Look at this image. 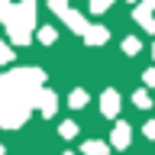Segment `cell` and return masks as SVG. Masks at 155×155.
<instances>
[{"mask_svg":"<svg viewBox=\"0 0 155 155\" xmlns=\"http://www.w3.org/2000/svg\"><path fill=\"white\" fill-rule=\"evenodd\" d=\"M42 81H45L42 68H16L10 74H0V107L32 110V100L42 91Z\"/></svg>","mask_w":155,"mask_h":155,"instance_id":"6da1fadb","label":"cell"},{"mask_svg":"<svg viewBox=\"0 0 155 155\" xmlns=\"http://www.w3.org/2000/svg\"><path fill=\"white\" fill-rule=\"evenodd\" d=\"M36 0H23V3H13V13H10L7 23V36L10 45H29L32 42V29H36Z\"/></svg>","mask_w":155,"mask_h":155,"instance_id":"7a4b0ae2","label":"cell"},{"mask_svg":"<svg viewBox=\"0 0 155 155\" xmlns=\"http://www.w3.org/2000/svg\"><path fill=\"white\" fill-rule=\"evenodd\" d=\"M29 113L32 110H26V107H0V126L3 129H16V126H23L29 120Z\"/></svg>","mask_w":155,"mask_h":155,"instance_id":"3957f363","label":"cell"},{"mask_svg":"<svg viewBox=\"0 0 155 155\" xmlns=\"http://www.w3.org/2000/svg\"><path fill=\"white\" fill-rule=\"evenodd\" d=\"M32 107H39V113L42 116H55V110H58V97H55V91H39L36 94V100H32Z\"/></svg>","mask_w":155,"mask_h":155,"instance_id":"277c9868","label":"cell"},{"mask_svg":"<svg viewBox=\"0 0 155 155\" xmlns=\"http://www.w3.org/2000/svg\"><path fill=\"white\" fill-rule=\"evenodd\" d=\"M129 142H133L129 123H116L113 126V136H110V145H113V149H129Z\"/></svg>","mask_w":155,"mask_h":155,"instance_id":"5b68a950","label":"cell"},{"mask_svg":"<svg viewBox=\"0 0 155 155\" xmlns=\"http://www.w3.org/2000/svg\"><path fill=\"white\" fill-rule=\"evenodd\" d=\"M120 104H123V100H120V94H116L113 87H107L104 94H100V110H104V116H116L120 113Z\"/></svg>","mask_w":155,"mask_h":155,"instance_id":"8992f818","label":"cell"},{"mask_svg":"<svg viewBox=\"0 0 155 155\" xmlns=\"http://www.w3.org/2000/svg\"><path fill=\"white\" fill-rule=\"evenodd\" d=\"M107 39H110V29H107V26H97V23H91L87 32H84V42H87V45H104Z\"/></svg>","mask_w":155,"mask_h":155,"instance_id":"52a82bcc","label":"cell"},{"mask_svg":"<svg viewBox=\"0 0 155 155\" xmlns=\"http://www.w3.org/2000/svg\"><path fill=\"white\" fill-rule=\"evenodd\" d=\"M133 16H136V23L145 29V32H155V19H152V10H145V7H136L133 10Z\"/></svg>","mask_w":155,"mask_h":155,"instance_id":"ba28073f","label":"cell"},{"mask_svg":"<svg viewBox=\"0 0 155 155\" xmlns=\"http://www.w3.org/2000/svg\"><path fill=\"white\" fill-rule=\"evenodd\" d=\"M65 23H68V29H74V32H81V36H84V32H87V26H91V23H87V19L81 16V13H78V10H68V16H65Z\"/></svg>","mask_w":155,"mask_h":155,"instance_id":"9c48e42d","label":"cell"},{"mask_svg":"<svg viewBox=\"0 0 155 155\" xmlns=\"http://www.w3.org/2000/svg\"><path fill=\"white\" fill-rule=\"evenodd\" d=\"M81 152H84V155H107V152H110V145L100 142V139H87V142L81 145Z\"/></svg>","mask_w":155,"mask_h":155,"instance_id":"30bf717a","label":"cell"},{"mask_svg":"<svg viewBox=\"0 0 155 155\" xmlns=\"http://www.w3.org/2000/svg\"><path fill=\"white\" fill-rule=\"evenodd\" d=\"M68 104L74 107V110H81V107H87V94L81 91V87H74V91H71V97H68Z\"/></svg>","mask_w":155,"mask_h":155,"instance_id":"8fae6325","label":"cell"},{"mask_svg":"<svg viewBox=\"0 0 155 155\" xmlns=\"http://www.w3.org/2000/svg\"><path fill=\"white\" fill-rule=\"evenodd\" d=\"M36 36H39V42H42V45H52V42L58 39V32H55L52 26H42V29L36 32Z\"/></svg>","mask_w":155,"mask_h":155,"instance_id":"7c38bea8","label":"cell"},{"mask_svg":"<svg viewBox=\"0 0 155 155\" xmlns=\"http://www.w3.org/2000/svg\"><path fill=\"white\" fill-rule=\"evenodd\" d=\"M139 48H142V42H139L136 36H126L123 39V52H126V55H139Z\"/></svg>","mask_w":155,"mask_h":155,"instance_id":"4fadbf2b","label":"cell"},{"mask_svg":"<svg viewBox=\"0 0 155 155\" xmlns=\"http://www.w3.org/2000/svg\"><path fill=\"white\" fill-rule=\"evenodd\" d=\"M133 104L139 107V110H149V107H152V97H149V91H136V94H133Z\"/></svg>","mask_w":155,"mask_h":155,"instance_id":"5bb4252c","label":"cell"},{"mask_svg":"<svg viewBox=\"0 0 155 155\" xmlns=\"http://www.w3.org/2000/svg\"><path fill=\"white\" fill-rule=\"evenodd\" d=\"M58 133H61V139H74V136H78V123H71V120H65V123L58 126Z\"/></svg>","mask_w":155,"mask_h":155,"instance_id":"9a60e30c","label":"cell"},{"mask_svg":"<svg viewBox=\"0 0 155 155\" xmlns=\"http://www.w3.org/2000/svg\"><path fill=\"white\" fill-rule=\"evenodd\" d=\"M10 61H13V45L0 39V65H10Z\"/></svg>","mask_w":155,"mask_h":155,"instance_id":"2e32d148","label":"cell"},{"mask_svg":"<svg viewBox=\"0 0 155 155\" xmlns=\"http://www.w3.org/2000/svg\"><path fill=\"white\" fill-rule=\"evenodd\" d=\"M48 7H52V13H58L61 19H65L68 10H71V7H68V0H48Z\"/></svg>","mask_w":155,"mask_h":155,"instance_id":"e0dca14e","label":"cell"},{"mask_svg":"<svg viewBox=\"0 0 155 155\" xmlns=\"http://www.w3.org/2000/svg\"><path fill=\"white\" fill-rule=\"evenodd\" d=\"M10 13H13V0H0V23L3 26L10 23Z\"/></svg>","mask_w":155,"mask_h":155,"instance_id":"ac0fdd59","label":"cell"},{"mask_svg":"<svg viewBox=\"0 0 155 155\" xmlns=\"http://www.w3.org/2000/svg\"><path fill=\"white\" fill-rule=\"evenodd\" d=\"M113 7V0H91V13H104Z\"/></svg>","mask_w":155,"mask_h":155,"instance_id":"d6986e66","label":"cell"},{"mask_svg":"<svg viewBox=\"0 0 155 155\" xmlns=\"http://www.w3.org/2000/svg\"><path fill=\"white\" fill-rule=\"evenodd\" d=\"M142 81H145L149 87H155V68H149V71H145V74H142Z\"/></svg>","mask_w":155,"mask_h":155,"instance_id":"ffe728a7","label":"cell"},{"mask_svg":"<svg viewBox=\"0 0 155 155\" xmlns=\"http://www.w3.org/2000/svg\"><path fill=\"white\" fill-rule=\"evenodd\" d=\"M145 136H149V139H155V120H149V123H145V129H142Z\"/></svg>","mask_w":155,"mask_h":155,"instance_id":"44dd1931","label":"cell"},{"mask_svg":"<svg viewBox=\"0 0 155 155\" xmlns=\"http://www.w3.org/2000/svg\"><path fill=\"white\" fill-rule=\"evenodd\" d=\"M142 7H145V10H155V0H145Z\"/></svg>","mask_w":155,"mask_h":155,"instance_id":"7402d4cb","label":"cell"},{"mask_svg":"<svg viewBox=\"0 0 155 155\" xmlns=\"http://www.w3.org/2000/svg\"><path fill=\"white\" fill-rule=\"evenodd\" d=\"M0 155H3V145H0Z\"/></svg>","mask_w":155,"mask_h":155,"instance_id":"603a6c76","label":"cell"},{"mask_svg":"<svg viewBox=\"0 0 155 155\" xmlns=\"http://www.w3.org/2000/svg\"><path fill=\"white\" fill-rule=\"evenodd\" d=\"M152 55H155V45H152Z\"/></svg>","mask_w":155,"mask_h":155,"instance_id":"cb8c5ba5","label":"cell"},{"mask_svg":"<svg viewBox=\"0 0 155 155\" xmlns=\"http://www.w3.org/2000/svg\"><path fill=\"white\" fill-rule=\"evenodd\" d=\"M65 155H74V152H65Z\"/></svg>","mask_w":155,"mask_h":155,"instance_id":"d4e9b609","label":"cell"},{"mask_svg":"<svg viewBox=\"0 0 155 155\" xmlns=\"http://www.w3.org/2000/svg\"><path fill=\"white\" fill-rule=\"evenodd\" d=\"M129 3H136V0H129Z\"/></svg>","mask_w":155,"mask_h":155,"instance_id":"484cf974","label":"cell"}]
</instances>
